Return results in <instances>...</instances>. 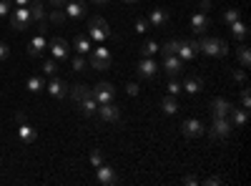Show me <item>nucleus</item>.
Instances as JSON below:
<instances>
[{"label":"nucleus","mask_w":251,"mask_h":186,"mask_svg":"<svg viewBox=\"0 0 251 186\" xmlns=\"http://www.w3.org/2000/svg\"><path fill=\"white\" fill-rule=\"evenodd\" d=\"M199 51L206 53V55H219V58L228 55V46H226V40H221V38H203V40H199Z\"/></svg>","instance_id":"obj_1"},{"label":"nucleus","mask_w":251,"mask_h":186,"mask_svg":"<svg viewBox=\"0 0 251 186\" xmlns=\"http://www.w3.org/2000/svg\"><path fill=\"white\" fill-rule=\"evenodd\" d=\"M91 68L96 71H108L113 66V55L108 48H91V58H88Z\"/></svg>","instance_id":"obj_2"},{"label":"nucleus","mask_w":251,"mask_h":186,"mask_svg":"<svg viewBox=\"0 0 251 186\" xmlns=\"http://www.w3.org/2000/svg\"><path fill=\"white\" fill-rule=\"evenodd\" d=\"M88 35H91V40H96V43H103V40L113 38L108 23H106L103 18H91V23H88Z\"/></svg>","instance_id":"obj_3"},{"label":"nucleus","mask_w":251,"mask_h":186,"mask_svg":"<svg viewBox=\"0 0 251 186\" xmlns=\"http://www.w3.org/2000/svg\"><path fill=\"white\" fill-rule=\"evenodd\" d=\"M8 15H10V26H13V30H28L30 23H33V15H30V8H28V5L15 8V10L8 13Z\"/></svg>","instance_id":"obj_4"},{"label":"nucleus","mask_w":251,"mask_h":186,"mask_svg":"<svg viewBox=\"0 0 251 186\" xmlns=\"http://www.w3.org/2000/svg\"><path fill=\"white\" fill-rule=\"evenodd\" d=\"M91 93H93V98H96L98 106H103V103H113V98H116V88L108 83V80H100V83H96V88H91Z\"/></svg>","instance_id":"obj_5"},{"label":"nucleus","mask_w":251,"mask_h":186,"mask_svg":"<svg viewBox=\"0 0 251 186\" xmlns=\"http://www.w3.org/2000/svg\"><path fill=\"white\" fill-rule=\"evenodd\" d=\"M231 131H234V126L228 121V116H214V126L208 129V136L216 141V138H226Z\"/></svg>","instance_id":"obj_6"},{"label":"nucleus","mask_w":251,"mask_h":186,"mask_svg":"<svg viewBox=\"0 0 251 186\" xmlns=\"http://www.w3.org/2000/svg\"><path fill=\"white\" fill-rule=\"evenodd\" d=\"M136 71H138V76H141V78L153 80V78L158 76V63H156L153 58H141L138 63H136Z\"/></svg>","instance_id":"obj_7"},{"label":"nucleus","mask_w":251,"mask_h":186,"mask_svg":"<svg viewBox=\"0 0 251 186\" xmlns=\"http://www.w3.org/2000/svg\"><path fill=\"white\" fill-rule=\"evenodd\" d=\"M48 48H50V53H53V58L58 60H68V55H71V48H68V40H63V38H53V40H48Z\"/></svg>","instance_id":"obj_8"},{"label":"nucleus","mask_w":251,"mask_h":186,"mask_svg":"<svg viewBox=\"0 0 251 186\" xmlns=\"http://www.w3.org/2000/svg\"><path fill=\"white\" fill-rule=\"evenodd\" d=\"M196 53H199V40H181V46H178V58L183 60H194L196 58Z\"/></svg>","instance_id":"obj_9"},{"label":"nucleus","mask_w":251,"mask_h":186,"mask_svg":"<svg viewBox=\"0 0 251 186\" xmlns=\"http://www.w3.org/2000/svg\"><path fill=\"white\" fill-rule=\"evenodd\" d=\"M98 118L106 121V123H118L121 121V111L113 106V103H103V106H98Z\"/></svg>","instance_id":"obj_10"},{"label":"nucleus","mask_w":251,"mask_h":186,"mask_svg":"<svg viewBox=\"0 0 251 186\" xmlns=\"http://www.w3.org/2000/svg\"><path fill=\"white\" fill-rule=\"evenodd\" d=\"M96 179H98V184H103V186H113V184L118 181L116 169L106 166V163H100V166H96Z\"/></svg>","instance_id":"obj_11"},{"label":"nucleus","mask_w":251,"mask_h":186,"mask_svg":"<svg viewBox=\"0 0 251 186\" xmlns=\"http://www.w3.org/2000/svg\"><path fill=\"white\" fill-rule=\"evenodd\" d=\"M181 133H183L186 138H196V136L203 133V123H201L199 118H186L183 126H181Z\"/></svg>","instance_id":"obj_12"},{"label":"nucleus","mask_w":251,"mask_h":186,"mask_svg":"<svg viewBox=\"0 0 251 186\" xmlns=\"http://www.w3.org/2000/svg\"><path fill=\"white\" fill-rule=\"evenodd\" d=\"M46 48H48V40H46L43 33H40V35H35L30 43H28V55H30V58H40Z\"/></svg>","instance_id":"obj_13"},{"label":"nucleus","mask_w":251,"mask_h":186,"mask_svg":"<svg viewBox=\"0 0 251 186\" xmlns=\"http://www.w3.org/2000/svg\"><path fill=\"white\" fill-rule=\"evenodd\" d=\"M163 71L169 73L171 78H176V76L183 71V60H181L178 55H166V58H163Z\"/></svg>","instance_id":"obj_14"},{"label":"nucleus","mask_w":251,"mask_h":186,"mask_svg":"<svg viewBox=\"0 0 251 186\" xmlns=\"http://www.w3.org/2000/svg\"><path fill=\"white\" fill-rule=\"evenodd\" d=\"M208 28H211V18H208L206 13H194L191 15V30L194 33H206Z\"/></svg>","instance_id":"obj_15"},{"label":"nucleus","mask_w":251,"mask_h":186,"mask_svg":"<svg viewBox=\"0 0 251 186\" xmlns=\"http://www.w3.org/2000/svg\"><path fill=\"white\" fill-rule=\"evenodd\" d=\"M46 88L53 98H66L68 96V86H66V80H60V78H50Z\"/></svg>","instance_id":"obj_16"},{"label":"nucleus","mask_w":251,"mask_h":186,"mask_svg":"<svg viewBox=\"0 0 251 186\" xmlns=\"http://www.w3.org/2000/svg\"><path fill=\"white\" fill-rule=\"evenodd\" d=\"M63 10H66V15H68V18H83L88 8H86V3H83V0H71V3L66 0Z\"/></svg>","instance_id":"obj_17"},{"label":"nucleus","mask_w":251,"mask_h":186,"mask_svg":"<svg viewBox=\"0 0 251 186\" xmlns=\"http://www.w3.org/2000/svg\"><path fill=\"white\" fill-rule=\"evenodd\" d=\"M149 26H153V28H166V26H169V13H166L163 8H153L151 15H149Z\"/></svg>","instance_id":"obj_18"},{"label":"nucleus","mask_w":251,"mask_h":186,"mask_svg":"<svg viewBox=\"0 0 251 186\" xmlns=\"http://www.w3.org/2000/svg\"><path fill=\"white\" fill-rule=\"evenodd\" d=\"M228 121H231V126H234V129H241V126H246V121H249V111L234 106L231 113H228Z\"/></svg>","instance_id":"obj_19"},{"label":"nucleus","mask_w":251,"mask_h":186,"mask_svg":"<svg viewBox=\"0 0 251 186\" xmlns=\"http://www.w3.org/2000/svg\"><path fill=\"white\" fill-rule=\"evenodd\" d=\"M211 108H214V116H228L234 108V103L231 101H226V98H214L211 101Z\"/></svg>","instance_id":"obj_20"},{"label":"nucleus","mask_w":251,"mask_h":186,"mask_svg":"<svg viewBox=\"0 0 251 186\" xmlns=\"http://www.w3.org/2000/svg\"><path fill=\"white\" fill-rule=\"evenodd\" d=\"M68 96H71L75 103H80L86 96H91V88H88L86 83H75V86H71V88H68Z\"/></svg>","instance_id":"obj_21"},{"label":"nucleus","mask_w":251,"mask_h":186,"mask_svg":"<svg viewBox=\"0 0 251 186\" xmlns=\"http://www.w3.org/2000/svg\"><path fill=\"white\" fill-rule=\"evenodd\" d=\"M161 108H163V113H166V116H174V113H178V108H181V106H178V98L169 93V96H166V98L161 101Z\"/></svg>","instance_id":"obj_22"},{"label":"nucleus","mask_w":251,"mask_h":186,"mask_svg":"<svg viewBox=\"0 0 251 186\" xmlns=\"http://www.w3.org/2000/svg\"><path fill=\"white\" fill-rule=\"evenodd\" d=\"M183 91L186 93H191V96H196V93H201L203 91V78H199V76H191L183 83Z\"/></svg>","instance_id":"obj_23"},{"label":"nucleus","mask_w":251,"mask_h":186,"mask_svg":"<svg viewBox=\"0 0 251 186\" xmlns=\"http://www.w3.org/2000/svg\"><path fill=\"white\" fill-rule=\"evenodd\" d=\"M28 8H30V15H33V20H38V23H43V20H46V5L40 3V0H30V3H28Z\"/></svg>","instance_id":"obj_24"},{"label":"nucleus","mask_w":251,"mask_h":186,"mask_svg":"<svg viewBox=\"0 0 251 186\" xmlns=\"http://www.w3.org/2000/svg\"><path fill=\"white\" fill-rule=\"evenodd\" d=\"M228 28H231V33H234V38H236V40H246V38H249V26L244 23L241 18L236 20V23H231Z\"/></svg>","instance_id":"obj_25"},{"label":"nucleus","mask_w":251,"mask_h":186,"mask_svg":"<svg viewBox=\"0 0 251 186\" xmlns=\"http://www.w3.org/2000/svg\"><path fill=\"white\" fill-rule=\"evenodd\" d=\"M18 136H20V141H23V143H33L38 133H35V129H33V126H28V123H20Z\"/></svg>","instance_id":"obj_26"},{"label":"nucleus","mask_w":251,"mask_h":186,"mask_svg":"<svg viewBox=\"0 0 251 186\" xmlns=\"http://www.w3.org/2000/svg\"><path fill=\"white\" fill-rule=\"evenodd\" d=\"M78 106H80V111H83V113H86V116H93V113L98 111V103H96V98H93V93H91V96H86V98H83V101L78 103Z\"/></svg>","instance_id":"obj_27"},{"label":"nucleus","mask_w":251,"mask_h":186,"mask_svg":"<svg viewBox=\"0 0 251 186\" xmlns=\"http://www.w3.org/2000/svg\"><path fill=\"white\" fill-rule=\"evenodd\" d=\"M73 46H75V51H78L80 55H86V53H91V40H88L86 35H75V40H73Z\"/></svg>","instance_id":"obj_28"},{"label":"nucleus","mask_w":251,"mask_h":186,"mask_svg":"<svg viewBox=\"0 0 251 186\" xmlns=\"http://www.w3.org/2000/svg\"><path fill=\"white\" fill-rule=\"evenodd\" d=\"M158 48H161V46L156 43V40H146V43L141 46V55H143V58H153V55L158 53Z\"/></svg>","instance_id":"obj_29"},{"label":"nucleus","mask_w":251,"mask_h":186,"mask_svg":"<svg viewBox=\"0 0 251 186\" xmlns=\"http://www.w3.org/2000/svg\"><path fill=\"white\" fill-rule=\"evenodd\" d=\"M25 86H28V91H30V93H38V91H43V88H46V80L40 78V76H30Z\"/></svg>","instance_id":"obj_30"},{"label":"nucleus","mask_w":251,"mask_h":186,"mask_svg":"<svg viewBox=\"0 0 251 186\" xmlns=\"http://www.w3.org/2000/svg\"><path fill=\"white\" fill-rule=\"evenodd\" d=\"M178 46H181V38H176V40H169L163 48H158V51H163V55H176L178 53Z\"/></svg>","instance_id":"obj_31"},{"label":"nucleus","mask_w":251,"mask_h":186,"mask_svg":"<svg viewBox=\"0 0 251 186\" xmlns=\"http://www.w3.org/2000/svg\"><path fill=\"white\" fill-rule=\"evenodd\" d=\"M239 63H241V68H249L251 66V51H249V46H241L239 48Z\"/></svg>","instance_id":"obj_32"},{"label":"nucleus","mask_w":251,"mask_h":186,"mask_svg":"<svg viewBox=\"0 0 251 186\" xmlns=\"http://www.w3.org/2000/svg\"><path fill=\"white\" fill-rule=\"evenodd\" d=\"M239 18H241V10H239V8H228V10L224 13V23L231 26V23H236Z\"/></svg>","instance_id":"obj_33"},{"label":"nucleus","mask_w":251,"mask_h":186,"mask_svg":"<svg viewBox=\"0 0 251 186\" xmlns=\"http://www.w3.org/2000/svg\"><path fill=\"white\" fill-rule=\"evenodd\" d=\"M66 18L68 15H66V10H63V8H53L50 10V23H58L60 26V23H66Z\"/></svg>","instance_id":"obj_34"},{"label":"nucleus","mask_w":251,"mask_h":186,"mask_svg":"<svg viewBox=\"0 0 251 186\" xmlns=\"http://www.w3.org/2000/svg\"><path fill=\"white\" fill-rule=\"evenodd\" d=\"M88 159H91V163H93V166H100V163H106V159H103V151H98V149H93Z\"/></svg>","instance_id":"obj_35"},{"label":"nucleus","mask_w":251,"mask_h":186,"mask_svg":"<svg viewBox=\"0 0 251 186\" xmlns=\"http://www.w3.org/2000/svg\"><path fill=\"white\" fill-rule=\"evenodd\" d=\"M55 71H58V60H55V58H50V60H46V63H43V73L53 76Z\"/></svg>","instance_id":"obj_36"},{"label":"nucleus","mask_w":251,"mask_h":186,"mask_svg":"<svg viewBox=\"0 0 251 186\" xmlns=\"http://www.w3.org/2000/svg\"><path fill=\"white\" fill-rule=\"evenodd\" d=\"M71 66H73V71H86V58L78 53V55L73 58V63H71Z\"/></svg>","instance_id":"obj_37"},{"label":"nucleus","mask_w":251,"mask_h":186,"mask_svg":"<svg viewBox=\"0 0 251 186\" xmlns=\"http://www.w3.org/2000/svg\"><path fill=\"white\" fill-rule=\"evenodd\" d=\"M181 91H183V86L178 83L176 78H171V80H169V93H171V96H178Z\"/></svg>","instance_id":"obj_38"},{"label":"nucleus","mask_w":251,"mask_h":186,"mask_svg":"<svg viewBox=\"0 0 251 186\" xmlns=\"http://www.w3.org/2000/svg\"><path fill=\"white\" fill-rule=\"evenodd\" d=\"M146 30H149V20L138 18V20H136V33H146Z\"/></svg>","instance_id":"obj_39"},{"label":"nucleus","mask_w":251,"mask_h":186,"mask_svg":"<svg viewBox=\"0 0 251 186\" xmlns=\"http://www.w3.org/2000/svg\"><path fill=\"white\" fill-rule=\"evenodd\" d=\"M231 78L236 80V83L246 86V71H234V73H231Z\"/></svg>","instance_id":"obj_40"},{"label":"nucleus","mask_w":251,"mask_h":186,"mask_svg":"<svg viewBox=\"0 0 251 186\" xmlns=\"http://www.w3.org/2000/svg\"><path fill=\"white\" fill-rule=\"evenodd\" d=\"M249 106H251V96H249V88H244L241 91V108L249 111Z\"/></svg>","instance_id":"obj_41"},{"label":"nucleus","mask_w":251,"mask_h":186,"mask_svg":"<svg viewBox=\"0 0 251 186\" xmlns=\"http://www.w3.org/2000/svg\"><path fill=\"white\" fill-rule=\"evenodd\" d=\"M10 3H13V0H0V18L10 13Z\"/></svg>","instance_id":"obj_42"},{"label":"nucleus","mask_w":251,"mask_h":186,"mask_svg":"<svg viewBox=\"0 0 251 186\" xmlns=\"http://www.w3.org/2000/svg\"><path fill=\"white\" fill-rule=\"evenodd\" d=\"M8 55H10V48H8V46L3 43V40H0V60H5Z\"/></svg>","instance_id":"obj_43"},{"label":"nucleus","mask_w":251,"mask_h":186,"mask_svg":"<svg viewBox=\"0 0 251 186\" xmlns=\"http://www.w3.org/2000/svg\"><path fill=\"white\" fill-rule=\"evenodd\" d=\"M126 93H128V96H138V83H128V86H126Z\"/></svg>","instance_id":"obj_44"},{"label":"nucleus","mask_w":251,"mask_h":186,"mask_svg":"<svg viewBox=\"0 0 251 186\" xmlns=\"http://www.w3.org/2000/svg\"><path fill=\"white\" fill-rule=\"evenodd\" d=\"M183 184H186V186H196V184H199V179H196V176H186V179H183Z\"/></svg>","instance_id":"obj_45"},{"label":"nucleus","mask_w":251,"mask_h":186,"mask_svg":"<svg viewBox=\"0 0 251 186\" xmlns=\"http://www.w3.org/2000/svg\"><path fill=\"white\" fill-rule=\"evenodd\" d=\"M211 10V0H201V13H208Z\"/></svg>","instance_id":"obj_46"},{"label":"nucleus","mask_w":251,"mask_h":186,"mask_svg":"<svg viewBox=\"0 0 251 186\" xmlns=\"http://www.w3.org/2000/svg\"><path fill=\"white\" fill-rule=\"evenodd\" d=\"M206 184H208V186H219L221 179H219V176H211V179H206Z\"/></svg>","instance_id":"obj_47"},{"label":"nucleus","mask_w":251,"mask_h":186,"mask_svg":"<svg viewBox=\"0 0 251 186\" xmlns=\"http://www.w3.org/2000/svg\"><path fill=\"white\" fill-rule=\"evenodd\" d=\"M50 5L53 8H63V5H66V0H50Z\"/></svg>","instance_id":"obj_48"},{"label":"nucleus","mask_w":251,"mask_h":186,"mask_svg":"<svg viewBox=\"0 0 251 186\" xmlns=\"http://www.w3.org/2000/svg\"><path fill=\"white\" fill-rule=\"evenodd\" d=\"M13 3H15L18 8H23V5H28V3H30V0H13Z\"/></svg>","instance_id":"obj_49"},{"label":"nucleus","mask_w":251,"mask_h":186,"mask_svg":"<svg viewBox=\"0 0 251 186\" xmlns=\"http://www.w3.org/2000/svg\"><path fill=\"white\" fill-rule=\"evenodd\" d=\"M15 121L18 123H25V113H15Z\"/></svg>","instance_id":"obj_50"},{"label":"nucleus","mask_w":251,"mask_h":186,"mask_svg":"<svg viewBox=\"0 0 251 186\" xmlns=\"http://www.w3.org/2000/svg\"><path fill=\"white\" fill-rule=\"evenodd\" d=\"M93 3H96V5H106V3H108V0H93Z\"/></svg>","instance_id":"obj_51"},{"label":"nucleus","mask_w":251,"mask_h":186,"mask_svg":"<svg viewBox=\"0 0 251 186\" xmlns=\"http://www.w3.org/2000/svg\"><path fill=\"white\" fill-rule=\"evenodd\" d=\"M123 3H138V0H123Z\"/></svg>","instance_id":"obj_52"}]
</instances>
